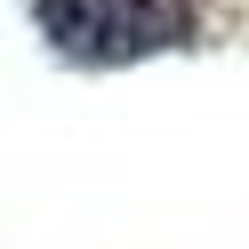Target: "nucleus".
<instances>
[{
  "label": "nucleus",
  "instance_id": "nucleus-1",
  "mask_svg": "<svg viewBox=\"0 0 249 249\" xmlns=\"http://www.w3.org/2000/svg\"><path fill=\"white\" fill-rule=\"evenodd\" d=\"M33 17L81 65H129L193 33V0H33Z\"/></svg>",
  "mask_w": 249,
  "mask_h": 249
}]
</instances>
